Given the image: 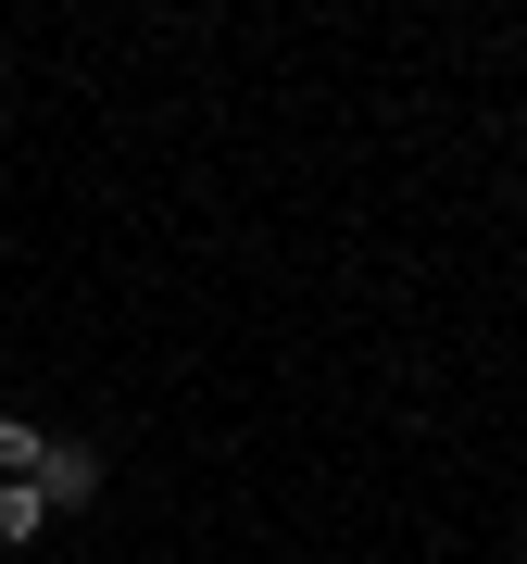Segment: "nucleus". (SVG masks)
Here are the masks:
<instances>
[{
    "label": "nucleus",
    "instance_id": "f257e3e1",
    "mask_svg": "<svg viewBox=\"0 0 527 564\" xmlns=\"http://www.w3.org/2000/svg\"><path fill=\"white\" fill-rule=\"evenodd\" d=\"M39 502H51V514H88V502H101V452H88V440H51Z\"/></svg>",
    "mask_w": 527,
    "mask_h": 564
},
{
    "label": "nucleus",
    "instance_id": "f03ea898",
    "mask_svg": "<svg viewBox=\"0 0 527 564\" xmlns=\"http://www.w3.org/2000/svg\"><path fill=\"white\" fill-rule=\"evenodd\" d=\"M39 464H51V426L0 414V489H39Z\"/></svg>",
    "mask_w": 527,
    "mask_h": 564
},
{
    "label": "nucleus",
    "instance_id": "7ed1b4c3",
    "mask_svg": "<svg viewBox=\"0 0 527 564\" xmlns=\"http://www.w3.org/2000/svg\"><path fill=\"white\" fill-rule=\"evenodd\" d=\"M39 527H51V502H39V489H0V552H25Z\"/></svg>",
    "mask_w": 527,
    "mask_h": 564
}]
</instances>
